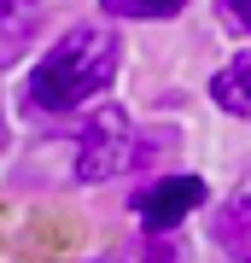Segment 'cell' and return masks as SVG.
<instances>
[{"label": "cell", "mask_w": 251, "mask_h": 263, "mask_svg": "<svg viewBox=\"0 0 251 263\" xmlns=\"http://www.w3.org/2000/svg\"><path fill=\"white\" fill-rule=\"evenodd\" d=\"M117 59H123V47H117L111 29H70V35L53 41V53L29 70V82H24L29 88V105L65 111V105L93 100L117 76Z\"/></svg>", "instance_id": "1"}, {"label": "cell", "mask_w": 251, "mask_h": 263, "mask_svg": "<svg viewBox=\"0 0 251 263\" xmlns=\"http://www.w3.org/2000/svg\"><path fill=\"white\" fill-rule=\"evenodd\" d=\"M123 164H129V117L111 105V111L93 117V129L82 141V158H76V176L82 181H105V176H117Z\"/></svg>", "instance_id": "2"}, {"label": "cell", "mask_w": 251, "mask_h": 263, "mask_svg": "<svg viewBox=\"0 0 251 263\" xmlns=\"http://www.w3.org/2000/svg\"><path fill=\"white\" fill-rule=\"evenodd\" d=\"M199 199H205V181H199V176H169V181H158V187H146L140 222H146V228H176Z\"/></svg>", "instance_id": "3"}, {"label": "cell", "mask_w": 251, "mask_h": 263, "mask_svg": "<svg viewBox=\"0 0 251 263\" xmlns=\"http://www.w3.org/2000/svg\"><path fill=\"white\" fill-rule=\"evenodd\" d=\"M216 240L228 257H251V176L228 193V205L216 211Z\"/></svg>", "instance_id": "4"}, {"label": "cell", "mask_w": 251, "mask_h": 263, "mask_svg": "<svg viewBox=\"0 0 251 263\" xmlns=\"http://www.w3.org/2000/svg\"><path fill=\"white\" fill-rule=\"evenodd\" d=\"M210 94H216V105H222V111L251 117V59H234V65H222V70L210 76Z\"/></svg>", "instance_id": "5"}, {"label": "cell", "mask_w": 251, "mask_h": 263, "mask_svg": "<svg viewBox=\"0 0 251 263\" xmlns=\"http://www.w3.org/2000/svg\"><path fill=\"white\" fill-rule=\"evenodd\" d=\"M187 0H105V12L111 18H169V12H181Z\"/></svg>", "instance_id": "6"}, {"label": "cell", "mask_w": 251, "mask_h": 263, "mask_svg": "<svg viewBox=\"0 0 251 263\" xmlns=\"http://www.w3.org/2000/svg\"><path fill=\"white\" fill-rule=\"evenodd\" d=\"M222 6L234 12V24H240V29H251V0H222Z\"/></svg>", "instance_id": "7"}]
</instances>
